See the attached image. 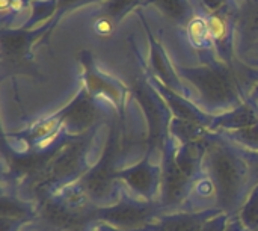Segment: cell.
I'll use <instances>...</instances> for the list:
<instances>
[{"mask_svg": "<svg viewBox=\"0 0 258 231\" xmlns=\"http://www.w3.org/2000/svg\"><path fill=\"white\" fill-rule=\"evenodd\" d=\"M184 76L197 86L206 101L212 104L233 103L239 95V82L236 73L228 67L209 65L183 71Z\"/></svg>", "mask_w": 258, "mask_h": 231, "instance_id": "1", "label": "cell"}, {"mask_svg": "<svg viewBox=\"0 0 258 231\" xmlns=\"http://www.w3.org/2000/svg\"><path fill=\"white\" fill-rule=\"evenodd\" d=\"M212 180L221 203H233L242 183V171L237 159L225 151H216L212 159Z\"/></svg>", "mask_w": 258, "mask_h": 231, "instance_id": "2", "label": "cell"}, {"mask_svg": "<svg viewBox=\"0 0 258 231\" xmlns=\"http://www.w3.org/2000/svg\"><path fill=\"white\" fill-rule=\"evenodd\" d=\"M194 166L195 162L190 156L181 154L180 157L174 159L168 166L166 172V195L168 200L177 201L183 198L187 185L194 177Z\"/></svg>", "mask_w": 258, "mask_h": 231, "instance_id": "3", "label": "cell"}, {"mask_svg": "<svg viewBox=\"0 0 258 231\" xmlns=\"http://www.w3.org/2000/svg\"><path fill=\"white\" fill-rule=\"evenodd\" d=\"M150 216L151 212L147 207H141L136 204H119L115 209L106 212L103 218L116 227L133 228V227L144 225Z\"/></svg>", "mask_w": 258, "mask_h": 231, "instance_id": "4", "label": "cell"}, {"mask_svg": "<svg viewBox=\"0 0 258 231\" xmlns=\"http://www.w3.org/2000/svg\"><path fill=\"white\" fill-rule=\"evenodd\" d=\"M234 27L245 41H258V0H248L239 9Z\"/></svg>", "mask_w": 258, "mask_h": 231, "instance_id": "5", "label": "cell"}, {"mask_svg": "<svg viewBox=\"0 0 258 231\" xmlns=\"http://www.w3.org/2000/svg\"><path fill=\"white\" fill-rule=\"evenodd\" d=\"M147 3H154L168 18L172 21H190L192 6L187 0H148Z\"/></svg>", "mask_w": 258, "mask_h": 231, "instance_id": "6", "label": "cell"}, {"mask_svg": "<svg viewBox=\"0 0 258 231\" xmlns=\"http://www.w3.org/2000/svg\"><path fill=\"white\" fill-rule=\"evenodd\" d=\"M125 182L128 183V186L132 189H135L139 194L151 192V189L156 183L153 171L147 166H138V168L128 171L125 176Z\"/></svg>", "mask_w": 258, "mask_h": 231, "instance_id": "7", "label": "cell"}, {"mask_svg": "<svg viewBox=\"0 0 258 231\" xmlns=\"http://www.w3.org/2000/svg\"><path fill=\"white\" fill-rule=\"evenodd\" d=\"M68 112H70V117H67V121H70L76 127L86 126L88 123H91L94 120V115H95L94 104L89 103L88 100H85L80 104L71 106V109Z\"/></svg>", "mask_w": 258, "mask_h": 231, "instance_id": "8", "label": "cell"}, {"mask_svg": "<svg viewBox=\"0 0 258 231\" xmlns=\"http://www.w3.org/2000/svg\"><path fill=\"white\" fill-rule=\"evenodd\" d=\"M138 2L139 0H110L109 5L100 12V17H106L116 24L128 11L138 5Z\"/></svg>", "mask_w": 258, "mask_h": 231, "instance_id": "9", "label": "cell"}, {"mask_svg": "<svg viewBox=\"0 0 258 231\" xmlns=\"http://www.w3.org/2000/svg\"><path fill=\"white\" fill-rule=\"evenodd\" d=\"M2 39H3L5 53L15 56L24 51L26 45H29L30 38L26 32H11V33H3Z\"/></svg>", "mask_w": 258, "mask_h": 231, "instance_id": "10", "label": "cell"}, {"mask_svg": "<svg viewBox=\"0 0 258 231\" xmlns=\"http://www.w3.org/2000/svg\"><path fill=\"white\" fill-rule=\"evenodd\" d=\"M163 231H201V224L198 218L178 216L168 219L163 225Z\"/></svg>", "mask_w": 258, "mask_h": 231, "instance_id": "11", "label": "cell"}, {"mask_svg": "<svg viewBox=\"0 0 258 231\" xmlns=\"http://www.w3.org/2000/svg\"><path fill=\"white\" fill-rule=\"evenodd\" d=\"M243 221L248 227L257 228L258 227V194L254 195L252 201L243 210Z\"/></svg>", "mask_w": 258, "mask_h": 231, "instance_id": "12", "label": "cell"}, {"mask_svg": "<svg viewBox=\"0 0 258 231\" xmlns=\"http://www.w3.org/2000/svg\"><path fill=\"white\" fill-rule=\"evenodd\" d=\"M203 6L212 14H231L228 0H203Z\"/></svg>", "mask_w": 258, "mask_h": 231, "instance_id": "13", "label": "cell"}, {"mask_svg": "<svg viewBox=\"0 0 258 231\" xmlns=\"http://www.w3.org/2000/svg\"><path fill=\"white\" fill-rule=\"evenodd\" d=\"M113 26H115V23L112 20H109L106 17H100L95 23V30L100 35H109L113 30Z\"/></svg>", "mask_w": 258, "mask_h": 231, "instance_id": "14", "label": "cell"}, {"mask_svg": "<svg viewBox=\"0 0 258 231\" xmlns=\"http://www.w3.org/2000/svg\"><path fill=\"white\" fill-rule=\"evenodd\" d=\"M88 2H92V0H59V5H57V12L60 14L63 9L74 8V6H79V5H82V3H88Z\"/></svg>", "mask_w": 258, "mask_h": 231, "instance_id": "15", "label": "cell"}, {"mask_svg": "<svg viewBox=\"0 0 258 231\" xmlns=\"http://www.w3.org/2000/svg\"><path fill=\"white\" fill-rule=\"evenodd\" d=\"M257 42H258V41H257ZM257 47H258V44H257Z\"/></svg>", "mask_w": 258, "mask_h": 231, "instance_id": "16", "label": "cell"}, {"mask_svg": "<svg viewBox=\"0 0 258 231\" xmlns=\"http://www.w3.org/2000/svg\"><path fill=\"white\" fill-rule=\"evenodd\" d=\"M246 2H248V0H246Z\"/></svg>", "mask_w": 258, "mask_h": 231, "instance_id": "17", "label": "cell"}]
</instances>
